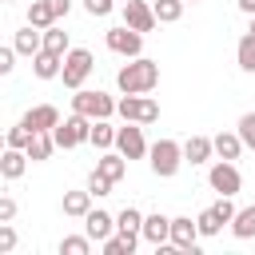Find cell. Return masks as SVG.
Returning <instances> with one entry per match:
<instances>
[{"instance_id": "cell-18", "label": "cell", "mask_w": 255, "mask_h": 255, "mask_svg": "<svg viewBox=\"0 0 255 255\" xmlns=\"http://www.w3.org/2000/svg\"><path fill=\"white\" fill-rule=\"evenodd\" d=\"M128 163H131V159H128L124 151H112V147H108V151L96 159V171H104L108 179H116V183H120V179L128 175Z\"/></svg>"}, {"instance_id": "cell-31", "label": "cell", "mask_w": 255, "mask_h": 255, "mask_svg": "<svg viewBox=\"0 0 255 255\" xmlns=\"http://www.w3.org/2000/svg\"><path fill=\"white\" fill-rule=\"evenodd\" d=\"M135 243H139V239H128V235H120V231H116V235H108L100 247H104V255H131V251H135Z\"/></svg>"}, {"instance_id": "cell-34", "label": "cell", "mask_w": 255, "mask_h": 255, "mask_svg": "<svg viewBox=\"0 0 255 255\" xmlns=\"http://www.w3.org/2000/svg\"><path fill=\"white\" fill-rule=\"evenodd\" d=\"M235 131H239V139L247 143V151H255V112H247V116H239V124H235Z\"/></svg>"}, {"instance_id": "cell-26", "label": "cell", "mask_w": 255, "mask_h": 255, "mask_svg": "<svg viewBox=\"0 0 255 255\" xmlns=\"http://www.w3.org/2000/svg\"><path fill=\"white\" fill-rule=\"evenodd\" d=\"M235 60H239L243 72H255V32H251V28L239 36V44H235Z\"/></svg>"}, {"instance_id": "cell-38", "label": "cell", "mask_w": 255, "mask_h": 255, "mask_svg": "<svg viewBox=\"0 0 255 255\" xmlns=\"http://www.w3.org/2000/svg\"><path fill=\"white\" fill-rule=\"evenodd\" d=\"M16 56H20V52H16V44H8V48H0V76H8V72L16 68Z\"/></svg>"}, {"instance_id": "cell-29", "label": "cell", "mask_w": 255, "mask_h": 255, "mask_svg": "<svg viewBox=\"0 0 255 255\" xmlns=\"http://www.w3.org/2000/svg\"><path fill=\"white\" fill-rule=\"evenodd\" d=\"M183 4H187V0H151V8H155V20H159V24H175V20L183 16Z\"/></svg>"}, {"instance_id": "cell-19", "label": "cell", "mask_w": 255, "mask_h": 255, "mask_svg": "<svg viewBox=\"0 0 255 255\" xmlns=\"http://www.w3.org/2000/svg\"><path fill=\"white\" fill-rule=\"evenodd\" d=\"M92 199H96V195H92L88 187H84V191H64V203H60V207H64L68 219H84V215L92 211Z\"/></svg>"}, {"instance_id": "cell-22", "label": "cell", "mask_w": 255, "mask_h": 255, "mask_svg": "<svg viewBox=\"0 0 255 255\" xmlns=\"http://www.w3.org/2000/svg\"><path fill=\"white\" fill-rule=\"evenodd\" d=\"M116 231L128 235V239H143V215H139L135 207H124V211L116 215Z\"/></svg>"}, {"instance_id": "cell-21", "label": "cell", "mask_w": 255, "mask_h": 255, "mask_svg": "<svg viewBox=\"0 0 255 255\" xmlns=\"http://www.w3.org/2000/svg\"><path fill=\"white\" fill-rule=\"evenodd\" d=\"M211 139H215V155H219V159H239L243 147H247V143L239 139V131H219V135H211Z\"/></svg>"}, {"instance_id": "cell-42", "label": "cell", "mask_w": 255, "mask_h": 255, "mask_svg": "<svg viewBox=\"0 0 255 255\" xmlns=\"http://www.w3.org/2000/svg\"><path fill=\"white\" fill-rule=\"evenodd\" d=\"M251 32H255V16H251Z\"/></svg>"}, {"instance_id": "cell-35", "label": "cell", "mask_w": 255, "mask_h": 255, "mask_svg": "<svg viewBox=\"0 0 255 255\" xmlns=\"http://www.w3.org/2000/svg\"><path fill=\"white\" fill-rule=\"evenodd\" d=\"M112 187H116V179H108L104 171H92V175H88V191H92L96 199H100V195H112Z\"/></svg>"}, {"instance_id": "cell-15", "label": "cell", "mask_w": 255, "mask_h": 255, "mask_svg": "<svg viewBox=\"0 0 255 255\" xmlns=\"http://www.w3.org/2000/svg\"><path fill=\"white\" fill-rule=\"evenodd\" d=\"M32 72H36V80H60V72H64V56L40 48V52L32 56Z\"/></svg>"}, {"instance_id": "cell-39", "label": "cell", "mask_w": 255, "mask_h": 255, "mask_svg": "<svg viewBox=\"0 0 255 255\" xmlns=\"http://www.w3.org/2000/svg\"><path fill=\"white\" fill-rule=\"evenodd\" d=\"M12 219H16V199L0 195V223H12Z\"/></svg>"}, {"instance_id": "cell-24", "label": "cell", "mask_w": 255, "mask_h": 255, "mask_svg": "<svg viewBox=\"0 0 255 255\" xmlns=\"http://www.w3.org/2000/svg\"><path fill=\"white\" fill-rule=\"evenodd\" d=\"M28 24L44 32V28L60 24V20H56V12H52V4H48V0H32V4H28Z\"/></svg>"}, {"instance_id": "cell-11", "label": "cell", "mask_w": 255, "mask_h": 255, "mask_svg": "<svg viewBox=\"0 0 255 255\" xmlns=\"http://www.w3.org/2000/svg\"><path fill=\"white\" fill-rule=\"evenodd\" d=\"M124 24L135 28V32H151L159 20H155V8H151L147 0H128V4H124Z\"/></svg>"}, {"instance_id": "cell-28", "label": "cell", "mask_w": 255, "mask_h": 255, "mask_svg": "<svg viewBox=\"0 0 255 255\" xmlns=\"http://www.w3.org/2000/svg\"><path fill=\"white\" fill-rule=\"evenodd\" d=\"M116 131H120V128H112L108 120H96V124H92V147H100V151L116 147Z\"/></svg>"}, {"instance_id": "cell-5", "label": "cell", "mask_w": 255, "mask_h": 255, "mask_svg": "<svg viewBox=\"0 0 255 255\" xmlns=\"http://www.w3.org/2000/svg\"><path fill=\"white\" fill-rule=\"evenodd\" d=\"M116 112H120L124 120H131V124H143V128L159 120V104L151 100V92H143V96L124 92V96H120V104H116Z\"/></svg>"}, {"instance_id": "cell-6", "label": "cell", "mask_w": 255, "mask_h": 255, "mask_svg": "<svg viewBox=\"0 0 255 255\" xmlns=\"http://www.w3.org/2000/svg\"><path fill=\"white\" fill-rule=\"evenodd\" d=\"M92 68H96V60H92V52H88V48H72V52L64 56V72H60V80H64V88H72V92H80V88H84V80L92 76Z\"/></svg>"}, {"instance_id": "cell-43", "label": "cell", "mask_w": 255, "mask_h": 255, "mask_svg": "<svg viewBox=\"0 0 255 255\" xmlns=\"http://www.w3.org/2000/svg\"><path fill=\"white\" fill-rule=\"evenodd\" d=\"M187 4H199V0H187Z\"/></svg>"}, {"instance_id": "cell-40", "label": "cell", "mask_w": 255, "mask_h": 255, "mask_svg": "<svg viewBox=\"0 0 255 255\" xmlns=\"http://www.w3.org/2000/svg\"><path fill=\"white\" fill-rule=\"evenodd\" d=\"M52 4V12H56V20H64L68 12H72V0H48Z\"/></svg>"}, {"instance_id": "cell-10", "label": "cell", "mask_w": 255, "mask_h": 255, "mask_svg": "<svg viewBox=\"0 0 255 255\" xmlns=\"http://www.w3.org/2000/svg\"><path fill=\"white\" fill-rule=\"evenodd\" d=\"M116 151H124L128 159H143V155L151 151L147 139H143V124H131V120H128V128L116 131Z\"/></svg>"}, {"instance_id": "cell-14", "label": "cell", "mask_w": 255, "mask_h": 255, "mask_svg": "<svg viewBox=\"0 0 255 255\" xmlns=\"http://www.w3.org/2000/svg\"><path fill=\"white\" fill-rule=\"evenodd\" d=\"M84 231L96 239V243H104L108 235H116V215H108V211H100V207H92L88 215H84Z\"/></svg>"}, {"instance_id": "cell-2", "label": "cell", "mask_w": 255, "mask_h": 255, "mask_svg": "<svg viewBox=\"0 0 255 255\" xmlns=\"http://www.w3.org/2000/svg\"><path fill=\"white\" fill-rule=\"evenodd\" d=\"M147 163H151V171L159 175V179H171L187 159H183V143H175V139H155L151 143V151H147Z\"/></svg>"}, {"instance_id": "cell-1", "label": "cell", "mask_w": 255, "mask_h": 255, "mask_svg": "<svg viewBox=\"0 0 255 255\" xmlns=\"http://www.w3.org/2000/svg\"><path fill=\"white\" fill-rule=\"evenodd\" d=\"M116 84H120V92H131V96L155 92V84H159V64L147 60V56H135V60H128V64L116 72Z\"/></svg>"}, {"instance_id": "cell-13", "label": "cell", "mask_w": 255, "mask_h": 255, "mask_svg": "<svg viewBox=\"0 0 255 255\" xmlns=\"http://www.w3.org/2000/svg\"><path fill=\"white\" fill-rule=\"evenodd\" d=\"M143 239L159 251V247H167V239H171V219L163 215V211H155V215H143Z\"/></svg>"}, {"instance_id": "cell-20", "label": "cell", "mask_w": 255, "mask_h": 255, "mask_svg": "<svg viewBox=\"0 0 255 255\" xmlns=\"http://www.w3.org/2000/svg\"><path fill=\"white\" fill-rule=\"evenodd\" d=\"M12 44H16V52H20V56H36V52L44 48V32H40V28H32V24H24V28L12 36Z\"/></svg>"}, {"instance_id": "cell-9", "label": "cell", "mask_w": 255, "mask_h": 255, "mask_svg": "<svg viewBox=\"0 0 255 255\" xmlns=\"http://www.w3.org/2000/svg\"><path fill=\"white\" fill-rule=\"evenodd\" d=\"M199 219H187V215H175L171 219V239H167V247H175V251H199Z\"/></svg>"}, {"instance_id": "cell-41", "label": "cell", "mask_w": 255, "mask_h": 255, "mask_svg": "<svg viewBox=\"0 0 255 255\" xmlns=\"http://www.w3.org/2000/svg\"><path fill=\"white\" fill-rule=\"evenodd\" d=\"M235 4H239V12H243V16H255V0H235Z\"/></svg>"}, {"instance_id": "cell-25", "label": "cell", "mask_w": 255, "mask_h": 255, "mask_svg": "<svg viewBox=\"0 0 255 255\" xmlns=\"http://www.w3.org/2000/svg\"><path fill=\"white\" fill-rule=\"evenodd\" d=\"M231 235H235V239H255V203L235 211V219H231Z\"/></svg>"}, {"instance_id": "cell-44", "label": "cell", "mask_w": 255, "mask_h": 255, "mask_svg": "<svg viewBox=\"0 0 255 255\" xmlns=\"http://www.w3.org/2000/svg\"><path fill=\"white\" fill-rule=\"evenodd\" d=\"M4 4H12V0H4Z\"/></svg>"}, {"instance_id": "cell-36", "label": "cell", "mask_w": 255, "mask_h": 255, "mask_svg": "<svg viewBox=\"0 0 255 255\" xmlns=\"http://www.w3.org/2000/svg\"><path fill=\"white\" fill-rule=\"evenodd\" d=\"M12 251H16V227L0 223V255H12Z\"/></svg>"}, {"instance_id": "cell-32", "label": "cell", "mask_w": 255, "mask_h": 255, "mask_svg": "<svg viewBox=\"0 0 255 255\" xmlns=\"http://www.w3.org/2000/svg\"><path fill=\"white\" fill-rule=\"evenodd\" d=\"M32 135H36V131H32V128H28L24 120H20L16 128H8V135H4V147H24V151H28V143H32Z\"/></svg>"}, {"instance_id": "cell-3", "label": "cell", "mask_w": 255, "mask_h": 255, "mask_svg": "<svg viewBox=\"0 0 255 255\" xmlns=\"http://www.w3.org/2000/svg\"><path fill=\"white\" fill-rule=\"evenodd\" d=\"M116 104L120 100H112L108 92H92V88H80L76 96H72V112H80V116H88V120H112L116 116Z\"/></svg>"}, {"instance_id": "cell-17", "label": "cell", "mask_w": 255, "mask_h": 255, "mask_svg": "<svg viewBox=\"0 0 255 255\" xmlns=\"http://www.w3.org/2000/svg\"><path fill=\"white\" fill-rule=\"evenodd\" d=\"M28 171V151L24 147H4V155H0V175L4 179H20Z\"/></svg>"}, {"instance_id": "cell-16", "label": "cell", "mask_w": 255, "mask_h": 255, "mask_svg": "<svg viewBox=\"0 0 255 255\" xmlns=\"http://www.w3.org/2000/svg\"><path fill=\"white\" fill-rule=\"evenodd\" d=\"M211 155H215V139H211V135H187V143H183V159H187L191 167L207 163Z\"/></svg>"}, {"instance_id": "cell-4", "label": "cell", "mask_w": 255, "mask_h": 255, "mask_svg": "<svg viewBox=\"0 0 255 255\" xmlns=\"http://www.w3.org/2000/svg\"><path fill=\"white\" fill-rule=\"evenodd\" d=\"M92 124L96 120H88V116H80V112H72L68 120H60L56 124V147H64V151H72V147H80V143H92Z\"/></svg>"}, {"instance_id": "cell-12", "label": "cell", "mask_w": 255, "mask_h": 255, "mask_svg": "<svg viewBox=\"0 0 255 255\" xmlns=\"http://www.w3.org/2000/svg\"><path fill=\"white\" fill-rule=\"evenodd\" d=\"M24 124H28L32 131H56V124H60V108H56V104H36V108L24 112Z\"/></svg>"}, {"instance_id": "cell-8", "label": "cell", "mask_w": 255, "mask_h": 255, "mask_svg": "<svg viewBox=\"0 0 255 255\" xmlns=\"http://www.w3.org/2000/svg\"><path fill=\"white\" fill-rule=\"evenodd\" d=\"M207 183H211V191H219V195H239V187H243V175H239L235 159H219V163H211V171H207Z\"/></svg>"}, {"instance_id": "cell-27", "label": "cell", "mask_w": 255, "mask_h": 255, "mask_svg": "<svg viewBox=\"0 0 255 255\" xmlns=\"http://www.w3.org/2000/svg\"><path fill=\"white\" fill-rule=\"evenodd\" d=\"M44 48L56 52V56H68L72 52V40H68V32L60 24H52V28H44Z\"/></svg>"}, {"instance_id": "cell-37", "label": "cell", "mask_w": 255, "mask_h": 255, "mask_svg": "<svg viewBox=\"0 0 255 255\" xmlns=\"http://www.w3.org/2000/svg\"><path fill=\"white\" fill-rule=\"evenodd\" d=\"M112 8H116V0H84L88 16H112Z\"/></svg>"}, {"instance_id": "cell-30", "label": "cell", "mask_w": 255, "mask_h": 255, "mask_svg": "<svg viewBox=\"0 0 255 255\" xmlns=\"http://www.w3.org/2000/svg\"><path fill=\"white\" fill-rule=\"evenodd\" d=\"M92 243H96V239H92L88 231H84V235H64V239H60V255H88Z\"/></svg>"}, {"instance_id": "cell-23", "label": "cell", "mask_w": 255, "mask_h": 255, "mask_svg": "<svg viewBox=\"0 0 255 255\" xmlns=\"http://www.w3.org/2000/svg\"><path fill=\"white\" fill-rule=\"evenodd\" d=\"M52 151H56V135L52 131H36L32 143H28V159L32 163H44V159H52Z\"/></svg>"}, {"instance_id": "cell-7", "label": "cell", "mask_w": 255, "mask_h": 255, "mask_svg": "<svg viewBox=\"0 0 255 255\" xmlns=\"http://www.w3.org/2000/svg\"><path fill=\"white\" fill-rule=\"evenodd\" d=\"M104 44H108L116 56H124V60H135V56L143 52V32H135V28L120 24V28H108V32H104Z\"/></svg>"}, {"instance_id": "cell-33", "label": "cell", "mask_w": 255, "mask_h": 255, "mask_svg": "<svg viewBox=\"0 0 255 255\" xmlns=\"http://www.w3.org/2000/svg\"><path fill=\"white\" fill-rule=\"evenodd\" d=\"M195 219H199V231H203V235H207V239H211V235H219V231H223V227H227V223H223V219H219V215H215V207H203V211H199V215H195Z\"/></svg>"}]
</instances>
